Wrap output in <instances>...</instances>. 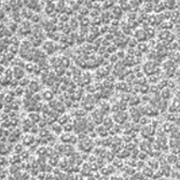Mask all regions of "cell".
I'll list each match as a JSON object with an SVG mask.
<instances>
[{
  "label": "cell",
  "mask_w": 180,
  "mask_h": 180,
  "mask_svg": "<svg viewBox=\"0 0 180 180\" xmlns=\"http://www.w3.org/2000/svg\"><path fill=\"white\" fill-rule=\"evenodd\" d=\"M128 119V114L125 112V110H120L113 114L114 122L119 123V124H124Z\"/></svg>",
  "instance_id": "6da1fadb"
},
{
  "label": "cell",
  "mask_w": 180,
  "mask_h": 180,
  "mask_svg": "<svg viewBox=\"0 0 180 180\" xmlns=\"http://www.w3.org/2000/svg\"><path fill=\"white\" fill-rule=\"evenodd\" d=\"M104 113H102L101 111L99 110V109H97L94 112H92V120L94 122L96 123V124H99V123H102V121H104Z\"/></svg>",
  "instance_id": "7a4b0ae2"
},
{
  "label": "cell",
  "mask_w": 180,
  "mask_h": 180,
  "mask_svg": "<svg viewBox=\"0 0 180 180\" xmlns=\"http://www.w3.org/2000/svg\"><path fill=\"white\" fill-rule=\"evenodd\" d=\"M35 136L32 134H25L24 136H23V139H22V142L25 144V147H30L32 143L35 142Z\"/></svg>",
  "instance_id": "3957f363"
},
{
  "label": "cell",
  "mask_w": 180,
  "mask_h": 180,
  "mask_svg": "<svg viewBox=\"0 0 180 180\" xmlns=\"http://www.w3.org/2000/svg\"><path fill=\"white\" fill-rule=\"evenodd\" d=\"M71 120H72L71 119V114H69V113H63L61 116L58 117L57 122L60 123V124H61V125H65V124H67V123H69Z\"/></svg>",
  "instance_id": "277c9868"
},
{
  "label": "cell",
  "mask_w": 180,
  "mask_h": 180,
  "mask_svg": "<svg viewBox=\"0 0 180 180\" xmlns=\"http://www.w3.org/2000/svg\"><path fill=\"white\" fill-rule=\"evenodd\" d=\"M25 71L23 70V67H20L19 66H15L14 67V69H13V75H14V78L15 79H17V80H20L22 78H24L25 77Z\"/></svg>",
  "instance_id": "5b68a950"
},
{
  "label": "cell",
  "mask_w": 180,
  "mask_h": 180,
  "mask_svg": "<svg viewBox=\"0 0 180 180\" xmlns=\"http://www.w3.org/2000/svg\"><path fill=\"white\" fill-rule=\"evenodd\" d=\"M154 65H155V63H153V61H149V63H147L143 66V70L148 73L149 76H152V73L154 72V70L156 69V67L154 66Z\"/></svg>",
  "instance_id": "8992f818"
},
{
  "label": "cell",
  "mask_w": 180,
  "mask_h": 180,
  "mask_svg": "<svg viewBox=\"0 0 180 180\" xmlns=\"http://www.w3.org/2000/svg\"><path fill=\"white\" fill-rule=\"evenodd\" d=\"M51 131H52V133H54L55 135H60L61 134V132L64 131V127H63V125L61 124H60V123H53V124L51 125Z\"/></svg>",
  "instance_id": "52a82bcc"
},
{
  "label": "cell",
  "mask_w": 180,
  "mask_h": 180,
  "mask_svg": "<svg viewBox=\"0 0 180 180\" xmlns=\"http://www.w3.org/2000/svg\"><path fill=\"white\" fill-rule=\"evenodd\" d=\"M71 138H72V135H71V133H69V132H65L64 134L60 135V139L61 142H64V143H70Z\"/></svg>",
  "instance_id": "ba28073f"
},
{
  "label": "cell",
  "mask_w": 180,
  "mask_h": 180,
  "mask_svg": "<svg viewBox=\"0 0 180 180\" xmlns=\"http://www.w3.org/2000/svg\"><path fill=\"white\" fill-rule=\"evenodd\" d=\"M113 118H110V117H107L105 118L104 121H102V125H104V127L107 129V131H109L110 128H112V126H113Z\"/></svg>",
  "instance_id": "9c48e42d"
},
{
  "label": "cell",
  "mask_w": 180,
  "mask_h": 180,
  "mask_svg": "<svg viewBox=\"0 0 180 180\" xmlns=\"http://www.w3.org/2000/svg\"><path fill=\"white\" fill-rule=\"evenodd\" d=\"M41 94H42L43 99H45L46 101H50V100L53 99V97H54V92H53V91H50V90H44Z\"/></svg>",
  "instance_id": "30bf717a"
},
{
  "label": "cell",
  "mask_w": 180,
  "mask_h": 180,
  "mask_svg": "<svg viewBox=\"0 0 180 180\" xmlns=\"http://www.w3.org/2000/svg\"><path fill=\"white\" fill-rule=\"evenodd\" d=\"M142 174L144 175L146 178H152L153 175H154V170L151 167H143L142 168Z\"/></svg>",
  "instance_id": "8fae6325"
},
{
  "label": "cell",
  "mask_w": 180,
  "mask_h": 180,
  "mask_svg": "<svg viewBox=\"0 0 180 180\" xmlns=\"http://www.w3.org/2000/svg\"><path fill=\"white\" fill-rule=\"evenodd\" d=\"M99 110L102 112V113H107V112H109L111 110V106L109 105V102H107V101H102L101 104H100V107H99Z\"/></svg>",
  "instance_id": "7c38bea8"
},
{
  "label": "cell",
  "mask_w": 180,
  "mask_h": 180,
  "mask_svg": "<svg viewBox=\"0 0 180 180\" xmlns=\"http://www.w3.org/2000/svg\"><path fill=\"white\" fill-rule=\"evenodd\" d=\"M28 118H29V119H30L34 123H38L41 119H42V118H40V114H38L36 111H34V112H29Z\"/></svg>",
  "instance_id": "4fadbf2b"
},
{
  "label": "cell",
  "mask_w": 180,
  "mask_h": 180,
  "mask_svg": "<svg viewBox=\"0 0 180 180\" xmlns=\"http://www.w3.org/2000/svg\"><path fill=\"white\" fill-rule=\"evenodd\" d=\"M30 90L32 91V92L37 93L38 91L40 90V83L37 81H30V83H29V86H28Z\"/></svg>",
  "instance_id": "5bb4252c"
},
{
  "label": "cell",
  "mask_w": 180,
  "mask_h": 180,
  "mask_svg": "<svg viewBox=\"0 0 180 180\" xmlns=\"http://www.w3.org/2000/svg\"><path fill=\"white\" fill-rule=\"evenodd\" d=\"M24 147H25V144L23 142L22 143H16L15 147H14V149H13V152L16 153V154H20V153L24 151Z\"/></svg>",
  "instance_id": "9a60e30c"
},
{
  "label": "cell",
  "mask_w": 180,
  "mask_h": 180,
  "mask_svg": "<svg viewBox=\"0 0 180 180\" xmlns=\"http://www.w3.org/2000/svg\"><path fill=\"white\" fill-rule=\"evenodd\" d=\"M148 165L151 168H153V169H155V168L159 167V161L156 160V158H152L150 160H148Z\"/></svg>",
  "instance_id": "2e32d148"
},
{
  "label": "cell",
  "mask_w": 180,
  "mask_h": 180,
  "mask_svg": "<svg viewBox=\"0 0 180 180\" xmlns=\"http://www.w3.org/2000/svg\"><path fill=\"white\" fill-rule=\"evenodd\" d=\"M117 156H118V158H120V159L128 158V156H129V151H128V150H126V149H124V150H120V151L117 153Z\"/></svg>",
  "instance_id": "e0dca14e"
},
{
  "label": "cell",
  "mask_w": 180,
  "mask_h": 180,
  "mask_svg": "<svg viewBox=\"0 0 180 180\" xmlns=\"http://www.w3.org/2000/svg\"><path fill=\"white\" fill-rule=\"evenodd\" d=\"M19 170H20V166H19V165H17V164H11V166L9 167L8 173L11 174V175H14V174H16Z\"/></svg>",
  "instance_id": "ac0fdd59"
},
{
  "label": "cell",
  "mask_w": 180,
  "mask_h": 180,
  "mask_svg": "<svg viewBox=\"0 0 180 180\" xmlns=\"http://www.w3.org/2000/svg\"><path fill=\"white\" fill-rule=\"evenodd\" d=\"M161 95H162V98H163V99H169L170 97H172V92H170L168 88H167V90H166V88H163Z\"/></svg>",
  "instance_id": "d6986e66"
},
{
  "label": "cell",
  "mask_w": 180,
  "mask_h": 180,
  "mask_svg": "<svg viewBox=\"0 0 180 180\" xmlns=\"http://www.w3.org/2000/svg\"><path fill=\"white\" fill-rule=\"evenodd\" d=\"M166 160L168 161V163H170V164H176L177 161H178V158L176 156L175 153H172V154H169L167 156Z\"/></svg>",
  "instance_id": "ffe728a7"
},
{
  "label": "cell",
  "mask_w": 180,
  "mask_h": 180,
  "mask_svg": "<svg viewBox=\"0 0 180 180\" xmlns=\"http://www.w3.org/2000/svg\"><path fill=\"white\" fill-rule=\"evenodd\" d=\"M43 46H44V49H43L44 51H46L48 53H51V51H50V50L54 48V46H55V44L53 43L52 41H48V42H45V43H44V45H43Z\"/></svg>",
  "instance_id": "44dd1931"
},
{
  "label": "cell",
  "mask_w": 180,
  "mask_h": 180,
  "mask_svg": "<svg viewBox=\"0 0 180 180\" xmlns=\"http://www.w3.org/2000/svg\"><path fill=\"white\" fill-rule=\"evenodd\" d=\"M112 164L114 165V167L116 168H122L123 167V161H122V159H120V158H118V159H116V160H113L112 161Z\"/></svg>",
  "instance_id": "7402d4cb"
},
{
  "label": "cell",
  "mask_w": 180,
  "mask_h": 180,
  "mask_svg": "<svg viewBox=\"0 0 180 180\" xmlns=\"http://www.w3.org/2000/svg\"><path fill=\"white\" fill-rule=\"evenodd\" d=\"M29 83H30V80H29L27 77H24V78H22L20 80L19 85H20V86H23V87H25V86H29Z\"/></svg>",
  "instance_id": "603a6c76"
},
{
  "label": "cell",
  "mask_w": 180,
  "mask_h": 180,
  "mask_svg": "<svg viewBox=\"0 0 180 180\" xmlns=\"http://www.w3.org/2000/svg\"><path fill=\"white\" fill-rule=\"evenodd\" d=\"M52 131H50V129H45V128H41L39 131V136L40 137H44V138H48V136L50 134H51Z\"/></svg>",
  "instance_id": "cb8c5ba5"
},
{
  "label": "cell",
  "mask_w": 180,
  "mask_h": 180,
  "mask_svg": "<svg viewBox=\"0 0 180 180\" xmlns=\"http://www.w3.org/2000/svg\"><path fill=\"white\" fill-rule=\"evenodd\" d=\"M75 116H77V117H80V118H82V117H84L85 114H86V111H85V109H83V108H79V109H76V111H75Z\"/></svg>",
  "instance_id": "d4e9b609"
},
{
  "label": "cell",
  "mask_w": 180,
  "mask_h": 180,
  "mask_svg": "<svg viewBox=\"0 0 180 180\" xmlns=\"http://www.w3.org/2000/svg\"><path fill=\"white\" fill-rule=\"evenodd\" d=\"M63 127H64V131L65 132H69V133H71L73 129H75V126H73V123H67V124H65V125H63Z\"/></svg>",
  "instance_id": "484cf974"
},
{
  "label": "cell",
  "mask_w": 180,
  "mask_h": 180,
  "mask_svg": "<svg viewBox=\"0 0 180 180\" xmlns=\"http://www.w3.org/2000/svg\"><path fill=\"white\" fill-rule=\"evenodd\" d=\"M140 102V98L138 96H132L131 98H129V104L135 106V105H138Z\"/></svg>",
  "instance_id": "4316f807"
},
{
  "label": "cell",
  "mask_w": 180,
  "mask_h": 180,
  "mask_svg": "<svg viewBox=\"0 0 180 180\" xmlns=\"http://www.w3.org/2000/svg\"><path fill=\"white\" fill-rule=\"evenodd\" d=\"M131 179H146V177H144L142 172H141V173L136 172L133 176H131Z\"/></svg>",
  "instance_id": "83f0119b"
},
{
  "label": "cell",
  "mask_w": 180,
  "mask_h": 180,
  "mask_svg": "<svg viewBox=\"0 0 180 180\" xmlns=\"http://www.w3.org/2000/svg\"><path fill=\"white\" fill-rule=\"evenodd\" d=\"M14 92H15V95L16 96H22V95H24V92H25V90L23 88V86H17V87H15V90H14Z\"/></svg>",
  "instance_id": "f1b7e54d"
},
{
  "label": "cell",
  "mask_w": 180,
  "mask_h": 180,
  "mask_svg": "<svg viewBox=\"0 0 180 180\" xmlns=\"http://www.w3.org/2000/svg\"><path fill=\"white\" fill-rule=\"evenodd\" d=\"M34 94H35V92H32L30 88H26L25 92H24V96L26 97V98H32Z\"/></svg>",
  "instance_id": "f546056e"
},
{
  "label": "cell",
  "mask_w": 180,
  "mask_h": 180,
  "mask_svg": "<svg viewBox=\"0 0 180 180\" xmlns=\"http://www.w3.org/2000/svg\"><path fill=\"white\" fill-rule=\"evenodd\" d=\"M116 88L118 91H124V90H126V83L125 82H119L116 86Z\"/></svg>",
  "instance_id": "4dcf8cb0"
},
{
  "label": "cell",
  "mask_w": 180,
  "mask_h": 180,
  "mask_svg": "<svg viewBox=\"0 0 180 180\" xmlns=\"http://www.w3.org/2000/svg\"><path fill=\"white\" fill-rule=\"evenodd\" d=\"M31 99L34 100L35 102H39L41 99H43V97H42V94H36V93H35Z\"/></svg>",
  "instance_id": "1f68e13d"
},
{
  "label": "cell",
  "mask_w": 180,
  "mask_h": 180,
  "mask_svg": "<svg viewBox=\"0 0 180 180\" xmlns=\"http://www.w3.org/2000/svg\"><path fill=\"white\" fill-rule=\"evenodd\" d=\"M106 159L108 160V162H112V161L114 160V152L113 151L108 152V154H107V156H106Z\"/></svg>",
  "instance_id": "d6a6232c"
},
{
  "label": "cell",
  "mask_w": 180,
  "mask_h": 180,
  "mask_svg": "<svg viewBox=\"0 0 180 180\" xmlns=\"http://www.w3.org/2000/svg\"><path fill=\"white\" fill-rule=\"evenodd\" d=\"M25 68H26V70H27V71L29 70V72H34V70H35V65H32L31 63L26 64Z\"/></svg>",
  "instance_id": "836d02e7"
},
{
  "label": "cell",
  "mask_w": 180,
  "mask_h": 180,
  "mask_svg": "<svg viewBox=\"0 0 180 180\" xmlns=\"http://www.w3.org/2000/svg\"><path fill=\"white\" fill-rule=\"evenodd\" d=\"M29 151H26V150H24L22 153H20V156H22V159L23 160H28V158H29Z\"/></svg>",
  "instance_id": "e575fe53"
},
{
  "label": "cell",
  "mask_w": 180,
  "mask_h": 180,
  "mask_svg": "<svg viewBox=\"0 0 180 180\" xmlns=\"http://www.w3.org/2000/svg\"><path fill=\"white\" fill-rule=\"evenodd\" d=\"M110 57H111V58H109V60H110L111 63H117L118 60H119V56H118L117 54H111Z\"/></svg>",
  "instance_id": "d590c367"
},
{
  "label": "cell",
  "mask_w": 180,
  "mask_h": 180,
  "mask_svg": "<svg viewBox=\"0 0 180 180\" xmlns=\"http://www.w3.org/2000/svg\"><path fill=\"white\" fill-rule=\"evenodd\" d=\"M107 52L112 54L113 52H117V46H113V45H109L107 48Z\"/></svg>",
  "instance_id": "8d00e7d4"
},
{
  "label": "cell",
  "mask_w": 180,
  "mask_h": 180,
  "mask_svg": "<svg viewBox=\"0 0 180 180\" xmlns=\"http://www.w3.org/2000/svg\"><path fill=\"white\" fill-rule=\"evenodd\" d=\"M9 51H12L13 54H16L17 52H19V49H17V45H14V44H12V45L10 46V50Z\"/></svg>",
  "instance_id": "74e56055"
},
{
  "label": "cell",
  "mask_w": 180,
  "mask_h": 180,
  "mask_svg": "<svg viewBox=\"0 0 180 180\" xmlns=\"http://www.w3.org/2000/svg\"><path fill=\"white\" fill-rule=\"evenodd\" d=\"M135 148H136V146H135V144H133V142H132V144H126V146H125V149L128 150L129 152H132Z\"/></svg>",
  "instance_id": "f35d334b"
},
{
  "label": "cell",
  "mask_w": 180,
  "mask_h": 180,
  "mask_svg": "<svg viewBox=\"0 0 180 180\" xmlns=\"http://www.w3.org/2000/svg\"><path fill=\"white\" fill-rule=\"evenodd\" d=\"M166 85H168V84H167V81H166V80H161V81H160V83L158 84V87H160V88H163L164 86H166Z\"/></svg>",
  "instance_id": "ab89813d"
},
{
  "label": "cell",
  "mask_w": 180,
  "mask_h": 180,
  "mask_svg": "<svg viewBox=\"0 0 180 180\" xmlns=\"http://www.w3.org/2000/svg\"><path fill=\"white\" fill-rule=\"evenodd\" d=\"M138 48H139L138 50H139L140 52H141V51H142V52H146V50H147V45H146L144 43H141V44H139V45H138Z\"/></svg>",
  "instance_id": "60d3db41"
},
{
  "label": "cell",
  "mask_w": 180,
  "mask_h": 180,
  "mask_svg": "<svg viewBox=\"0 0 180 180\" xmlns=\"http://www.w3.org/2000/svg\"><path fill=\"white\" fill-rule=\"evenodd\" d=\"M102 86H104V87H109V88H110V87L113 86V84H112L111 82H109V81H105V82H104V84H102Z\"/></svg>",
  "instance_id": "b9f144b4"
},
{
  "label": "cell",
  "mask_w": 180,
  "mask_h": 180,
  "mask_svg": "<svg viewBox=\"0 0 180 180\" xmlns=\"http://www.w3.org/2000/svg\"><path fill=\"white\" fill-rule=\"evenodd\" d=\"M136 36L138 37V39L140 38V36L144 39V38H146V34H144V31H143V30H141V32H136Z\"/></svg>",
  "instance_id": "7bdbcfd3"
},
{
  "label": "cell",
  "mask_w": 180,
  "mask_h": 180,
  "mask_svg": "<svg viewBox=\"0 0 180 180\" xmlns=\"http://www.w3.org/2000/svg\"><path fill=\"white\" fill-rule=\"evenodd\" d=\"M117 55L119 56V58H124V51H122V50H120V51H118Z\"/></svg>",
  "instance_id": "ee69618b"
},
{
  "label": "cell",
  "mask_w": 180,
  "mask_h": 180,
  "mask_svg": "<svg viewBox=\"0 0 180 180\" xmlns=\"http://www.w3.org/2000/svg\"><path fill=\"white\" fill-rule=\"evenodd\" d=\"M7 117H8V116H7L5 113H3V114L1 113V121H5V120H8V118H7Z\"/></svg>",
  "instance_id": "f6af8a7d"
},
{
  "label": "cell",
  "mask_w": 180,
  "mask_h": 180,
  "mask_svg": "<svg viewBox=\"0 0 180 180\" xmlns=\"http://www.w3.org/2000/svg\"><path fill=\"white\" fill-rule=\"evenodd\" d=\"M82 176H83V175H81V174H80V175H79V174H76V175H75V179H82Z\"/></svg>",
  "instance_id": "bcb514c9"
},
{
  "label": "cell",
  "mask_w": 180,
  "mask_h": 180,
  "mask_svg": "<svg viewBox=\"0 0 180 180\" xmlns=\"http://www.w3.org/2000/svg\"><path fill=\"white\" fill-rule=\"evenodd\" d=\"M177 97L180 99V91H179V92H177Z\"/></svg>",
  "instance_id": "7dc6e473"
}]
</instances>
